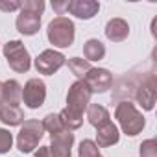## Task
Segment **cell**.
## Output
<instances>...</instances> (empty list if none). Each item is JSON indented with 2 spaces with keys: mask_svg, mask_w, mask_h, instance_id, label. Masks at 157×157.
<instances>
[{
  "mask_svg": "<svg viewBox=\"0 0 157 157\" xmlns=\"http://www.w3.org/2000/svg\"><path fill=\"white\" fill-rule=\"evenodd\" d=\"M115 118L118 120L122 131L129 137H135L142 131L144 128V117L142 113L129 102V100H122L118 102L117 109H115Z\"/></svg>",
  "mask_w": 157,
  "mask_h": 157,
  "instance_id": "1",
  "label": "cell"
},
{
  "mask_svg": "<svg viewBox=\"0 0 157 157\" xmlns=\"http://www.w3.org/2000/svg\"><path fill=\"white\" fill-rule=\"evenodd\" d=\"M74 22L67 17H56L50 24H48V30H46V35H48V41L57 46V48H67L74 43Z\"/></svg>",
  "mask_w": 157,
  "mask_h": 157,
  "instance_id": "2",
  "label": "cell"
},
{
  "mask_svg": "<svg viewBox=\"0 0 157 157\" xmlns=\"http://www.w3.org/2000/svg\"><path fill=\"white\" fill-rule=\"evenodd\" d=\"M91 89L87 87V83L83 80H78L70 85L68 93H67V111L78 115V117H83V111L89 107L91 104Z\"/></svg>",
  "mask_w": 157,
  "mask_h": 157,
  "instance_id": "3",
  "label": "cell"
},
{
  "mask_svg": "<svg viewBox=\"0 0 157 157\" xmlns=\"http://www.w3.org/2000/svg\"><path fill=\"white\" fill-rule=\"evenodd\" d=\"M44 135V129H43V124L39 120H24L22 122V128L17 135V148L19 151L22 153H30L37 148L39 140L43 139Z\"/></svg>",
  "mask_w": 157,
  "mask_h": 157,
  "instance_id": "4",
  "label": "cell"
},
{
  "mask_svg": "<svg viewBox=\"0 0 157 157\" xmlns=\"http://www.w3.org/2000/svg\"><path fill=\"white\" fill-rule=\"evenodd\" d=\"M4 56L8 59L10 68H13L15 72H28L32 67V57L30 52L26 50V46L21 41H10L4 44Z\"/></svg>",
  "mask_w": 157,
  "mask_h": 157,
  "instance_id": "5",
  "label": "cell"
},
{
  "mask_svg": "<svg viewBox=\"0 0 157 157\" xmlns=\"http://www.w3.org/2000/svg\"><path fill=\"white\" fill-rule=\"evenodd\" d=\"M135 98L142 105V109H146V111L153 109L155 98H157V83H155V74L153 72H148L146 78L139 80L137 89H135Z\"/></svg>",
  "mask_w": 157,
  "mask_h": 157,
  "instance_id": "6",
  "label": "cell"
},
{
  "mask_svg": "<svg viewBox=\"0 0 157 157\" xmlns=\"http://www.w3.org/2000/svg\"><path fill=\"white\" fill-rule=\"evenodd\" d=\"M22 100L30 109H39L46 100V85L39 78H32L22 89Z\"/></svg>",
  "mask_w": 157,
  "mask_h": 157,
  "instance_id": "7",
  "label": "cell"
},
{
  "mask_svg": "<svg viewBox=\"0 0 157 157\" xmlns=\"http://www.w3.org/2000/svg\"><path fill=\"white\" fill-rule=\"evenodd\" d=\"M65 63H67V57L61 52H56V50H44L35 57L37 72L46 74V76H52L54 72H57Z\"/></svg>",
  "mask_w": 157,
  "mask_h": 157,
  "instance_id": "8",
  "label": "cell"
},
{
  "mask_svg": "<svg viewBox=\"0 0 157 157\" xmlns=\"http://www.w3.org/2000/svg\"><path fill=\"white\" fill-rule=\"evenodd\" d=\"M83 82L91 89V93H105L113 85V74L107 68H91L87 76L83 78Z\"/></svg>",
  "mask_w": 157,
  "mask_h": 157,
  "instance_id": "9",
  "label": "cell"
},
{
  "mask_svg": "<svg viewBox=\"0 0 157 157\" xmlns=\"http://www.w3.org/2000/svg\"><path fill=\"white\" fill-rule=\"evenodd\" d=\"M50 137H52V142L48 146L50 157H72V144H74L72 131H59Z\"/></svg>",
  "mask_w": 157,
  "mask_h": 157,
  "instance_id": "10",
  "label": "cell"
},
{
  "mask_svg": "<svg viewBox=\"0 0 157 157\" xmlns=\"http://www.w3.org/2000/svg\"><path fill=\"white\" fill-rule=\"evenodd\" d=\"M100 10V4L94 2V0H70V2H67V11L72 13L74 17L78 19H93Z\"/></svg>",
  "mask_w": 157,
  "mask_h": 157,
  "instance_id": "11",
  "label": "cell"
},
{
  "mask_svg": "<svg viewBox=\"0 0 157 157\" xmlns=\"http://www.w3.org/2000/svg\"><path fill=\"white\" fill-rule=\"evenodd\" d=\"M15 24H17V30H19L22 35H33V33L39 32V26H41V15L21 8V13H19Z\"/></svg>",
  "mask_w": 157,
  "mask_h": 157,
  "instance_id": "12",
  "label": "cell"
},
{
  "mask_svg": "<svg viewBox=\"0 0 157 157\" xmlns=\"http://www.w3.org/2000/svg\"><path fill=\"white\" fill-rule=\"evenodd\" d=\"M129 35V24L124 19H111L105 26V37L113 43H122Z\"/></svg>",
  "mask_w": 157,
  "mask_h": 157,
  "instance_id": "13",
  "label": "cell"
},
{
  "mask_svg": "<svg viewBox=\"0 0 157 157\" xmlns=\"http://www.w3.org/2000/svg\"><path fill=\"white\" fill-rule=\"evenodd\" d=\"M118 139H120V133H118V128L113 122H109V124L96 129V146L98 148L113 146V144L118 142Z\"/></svg>",
  "mask_w": 157,
  "mask_h": 157,
  "instance_id": "14",
  "label": "cell"
},
{
  "mask_svg": "<svg viewBox=\"0 0 157 157\" xmlns=\"http://www.w3.org/2000/svg\"><path fill=\"white\" fill-rule=\"evenodd\" d=\"M0 120L6 126H21L24 122V111L19 105H0Z\"/></svg>",
  "mask_w": 157,
  "mask_h": 157,
  "instance_id": "15",
  "label": "cell"
},
{
  "mask_svg": "<svg viewBox=\"0 0 157 157\" xmlns=\"http://www.w3.org/2000/svg\"><path fill=\"white\" fill-rule=\"evenodd\" d=\"M87 118H89V124H91V126H94L96 129L111 122L109 111H107L104 105H98V104L89 105V109H87Z\"/></svg>",
  "mask_w": 157,
  "mask_h": 157,
  "instance_id": "16",
  "label": "cell"
},
{
  "mask_svg": "<svg viewBox=\"0 0 157 157\" xmlns=\"http://www.w3.org/2000/svg\"><path fill=\"white\" fill-rule=\"evenodd\" d=\"M22 100V87L17 80L4 82V104L6 105H19Z\"/></svg>",
  "mask_w": 157,
  "mask_h": 157,
  "instance_id": "17",
  "label": "cell"
},
{
  "mask_svg": "<svg viewBox=\"0 0 157 157\" xmlns=\"http://www.w3.org/2000/svg\"><path fill=\"white\" fill-rule=\"evenodd\" d=\"M83 56L85 59L91 63V61H100L104 59L105 56V46L104 43H100L98 39H89L85 44H83Z\"/></svg>",
  "mask_w": 157,
  "mask_h": 157,
  "instance_id": "18",
  "label": "cell"
},
{
  "mask_svg": "<svg viewBox=\"0 0 157 157\" xmlns=\"http://www.w3.org/2000/svg\"><path fill=\"white\" fill-rule=\"evenodd\" d=\"M57 117H59V120H61V124H63V128L67 131H74L78 128H82V124H83V117H78V115H74V113H70L67 109L57 113Z\"/></svg>",
  "mask_w": 157,
  "mask_h": 157,
  "instance_id": "19",
  "label": "cell"
},
{
  "mask_svg": "<svg viewBox=\"0 0 157 157\" xmlns=\"http://www.w3.org/2000/svg\"><path fill=\"white\" fill-rule=\"evenodd\" d=\"M68 68L72 70L74 76H78V80H83L87 76V72L93 68L91 63L87 59H82V57H70L68 59Z\"/></svg>",
  "mask_w": 157,
  "mask_h": 157,
  "instance_id": "20",
  "label": "cell"
},
{
  "mask_svg": "<svg viewBox=\"0 0 157 157\" xmlns=\"http://www.w3.org/2000/svg\"><path fill=\"white\" fill-rule=\"evenodd\" d=\"M43 129L44 131H48L50 135H54V133H59V131H67L65 128H63V124H61V120H59V117L57 115H54V113H50V115H46L44 118H43Z\"/></svg>",
  "mask_w": 157,
  "mask_h": 157,
  "instance_id": "21",
  "label": "cell"
},
{
  "mask_svg": "<svg viewBox=\"0 0 157 157\" xmlns=\"http://www.w3.org/2000/svg\"><path fill=\"white\" fill-rule=\"evenodd\" d=\"M78 155H80V157H102V153H100L96 142H94V140H89V139H85V140L80 142Z\"/></svg>",
  "mask_w": 157,
  "mask_h": 157,
  "instance_id": "22",
  "label": "cell"
},
{
  "mask_svg": "<svg viewBox=\"0 0 157 157\" xmlns=\"http://www.w3.org/2000/svg\"><path fill=\"white\" fill-rule=\"evenodd\" d=\"M11 144H13V135L8 129L0 128V153H8L11 150Z\"/></svg>",
  "mask_w": 157,
  "mask_h": 157,
  "instance_id": "23",
  "label": "cell"
},
{
  "mask_svg": "<svg viewBox=\"0 0 157 157\" xmlns=\"http://www.w3.org/2000/svg\"><path fill=\"white\" fill-rule=\"evenodd\" d=\"M140 157H157V142L155 139H148L140 144Z\"/></svg>",
  "mask_w": 157,
  "mask_h": 157,
  "instance_id": "24",
  "label": "cell"
},
{
  "mask_svg": "<svg viewBox=\"0 0 157 157\" xmlns=\"http://www.w3.org/2000/svg\"><path fill=\"white\" fill-rule=\"evenodd\" d=\"M21 8L41 15V13H43V10H44V2H43V0H26V2H22V4H21Z\"/></svg>",
  "mask_w": 157,
  "mask_h": 157,
  "instance_id": "25",
  "label": "cell"
},
{
  "mask_svg": "<svg viewBox=\"0 0 157 157\" xmlns=\"http://www.w3.org/2000/svg\"><path fill=\"white\" fill-rule=\"evenodd\" d=\"M21 4L22 2H17V0H11V2L0 0V10H2V11H15V10H21Z\"/></svg>",
  "mask_w": 157,
  "mask_h": 157,
  "instance_id": "26",
  "label": "cell"
},
{
  "mask_svg": "<svg viewBox=\"0 0 157 157\" xmlns=\"http://www.w3.org/2000/svg\"><path fill=\"white\" fill-rule=\"evenodd\" d=\"M52 8L59 13V17L67 11V2H59V0H56V2H52Z\"/></svg>",
  "mask_w": 157,
  "mask_h": 157,
  "instance_id": "27",
  "label": "cell"
},
{
  "mask_svg": "<svg viewBox=\"0 0 157 157\" xmlns=\"http://www.w3.org/2000/svg\"><path fill=\"white\" fill-rule=\"evenodd\" d=\"M33 157H50V150H48V146H41V148L35 151Z\"/></svg>",
  "mask_w": 157,
  "mask_h": 157,
  "instance_id": "28",
  "label": "cell"
},
{
  "mask_svg": "<svg viewBox=\"0 0 157 157\" xmlns=\"http://www.w3.org/2000/svg\"><path fill=\"white\" fill-rule=\"evenodd\" d=\"M0 105H4V83L0 82Z\"/></svg>",
  "mask_w": 157,
  "mask_h": 157,
  "instance_id": "29",
  "label": "cell"
}]
</instances>
